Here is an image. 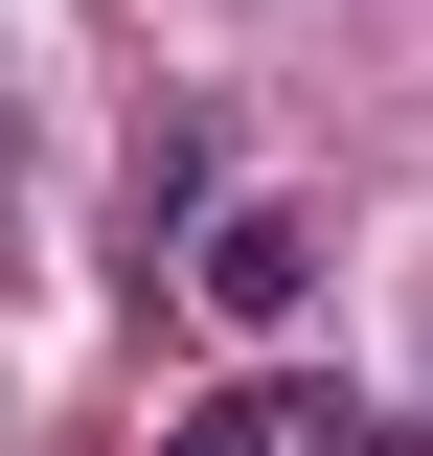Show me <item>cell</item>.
<instances>
[{"label":"cell","mask_w":433,"mask_h":456,"mask_svg":"<svg viewBox=\"0 0 433 456\" xmlns=\"http://www.w3.org/2000/svg\"><path fill=\"white\" fill-rule=\"evenodd\" d=\"M183 228H206L183 274H206L228 342H297V320H320V228H297V206H183Z\"/></svg>","instance_id":"cell-1"},{"label":"cell","mask_w":433,"mask_h":456,"mask_svg":"<svg viewBox=\"0 0 433 456\" xmlns=\"http://www.w3.org/2000/svg\"><path fill=\"white\" fill-rule=\"evenodd\" d=\"M160 456H297V388H206V411H183Z\"/></svg>","instance_id":"cell-2"}]
</instances>
